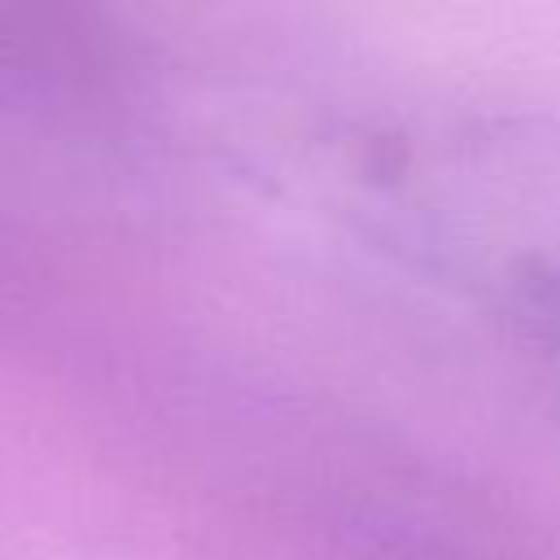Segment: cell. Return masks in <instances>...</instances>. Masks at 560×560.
I'll return each instance as SVG.
<instances>
[{"mask_svg": "<svg viewBox=\"0 0 560 560\" xmlns=\"http://www.w3.org/2000/svg\"><path fill=\"white\" fill-rule=\"evenodd\" d=\"M534 315H547V324L560 332V271L534 280Z\"/></svg>", "mask_w": 560, "mask_h": 560, "instance_id": "obj_1", "label": "cell"}]
</instances>
